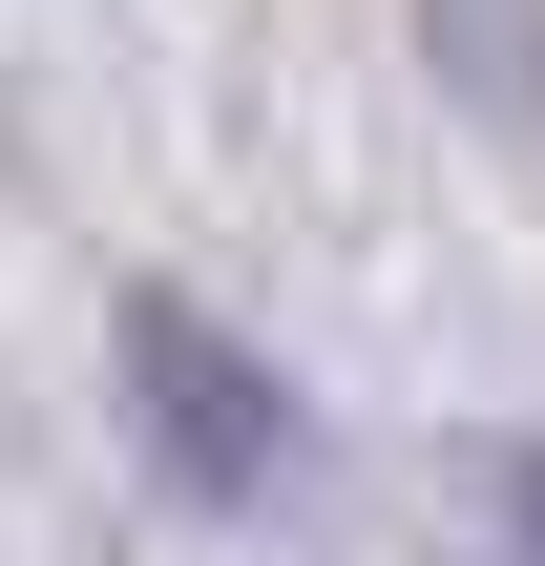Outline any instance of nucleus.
<instances>
[{
  "label": "nucleus",
  "mask_w": 545,
  "mask_h": 566,
  "mask_svg": "<svg viewBox=\"0 0 545 566\" xmlns=\"http://www.w3.org/2000/svg\"><path fill=\"white\" fill-rule=\"evenodd\" d=\"M126 357H147V441H168L210 504H273V483H294V399H273L189 294H147V315H126Z\"/></svg>",
  "instance_id": "f257e3e1"
},
{
  "label": "nucleus",
  "mask_w": 545,
  "mask_h": 566,
  "mask_svg": "<svg viewBox=\"0 0 545 566\" xmlns=\"http://www.w3.org/2000/svg\"><path fill=\"white\" fill-rule=\"evenodd\" d=\"M504 546L545 566V441H504Z\"/></svg>",
  "instance_id": "f03ea898"
}]
</instances>
